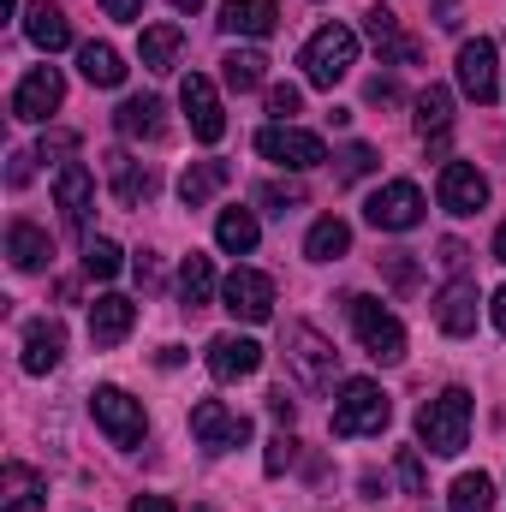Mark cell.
I'll use <instances>...</instances> for the list:
<instances>
[{
	"label": "cell",
	"mask_w": 506,
	"mask_h": 512,
	"mask_svg": "<svg viewBox=\"0 0 506 512\" xmlns=\"http://www.w3.org/2000/svg\"><path fill=\"white\" fill-rule=\"evenodd\" d=\"M435 322H441V334H453V340L477 334V280H453V286L435 298Z\"/></svg>",
	"instance_id": "obj_19"
},
{
	"label": "cell",
	"mask_w": 506,
	"mask_h": 512,
	"mask_svg": "<svg viewBox=\"0 0 506 512\" xmlns=\"http://www.w3.org/2000/svg\"><path fill=\"white\" fill-rule=\"evenodd\" d=\"M364 30H370V42H376L381 66H393V60H399V66H411V60L423 54V48H417V42H411V36L399 30V18H393V6H381V0L370 6V12H364Z\"/></svg>",
	"instance_id": "obj_18"
},
{
	"label": "cell",
	"mask_w": 506,
	"mask_h": 512,
	"mask_svg": "<svg viewBox=\"0 0 506 512\" xmlns=\"http://www.w3.org/2000/svg\"><path fill=\"white\" fill-rule=\"evenodd\" d=\"M262 370V346L245 340V334H215L209 340V376L215 382H245Z\"/></svg>",
	"instance_id": "obj_16"
},
{
	"label": "cell",
	"mask_w": 506,
	"mask_h": 512,
	"mask_svg": "<svg viewBox=\"0 0 506 512\" xmlns=\"http://www.w3.org/2000/svg\"><path fill=\"white\" fill-rule=\"evenodd\" d=\"M60 102H66V78H60L54 66H36V72H24L18 90H12V120L48 126V114H54Z\"/></svg>",
	"instance_id": "obj_10"
},
{
	"label": "cell",
	"mask_w": 506,
	"mask_h": 512,
	"mask_svg": "<svg viewBox=\"0 0 506 512\" xmlns=\"http://www.w3.org/2000/svg\"><path fill=\"white\" fill-rule=\"evenodd\" d=\"M137 286H143V292H155V286H161V262H155L149 251L137 256Z\"/></svg>",
	"instance_id": "obj_48"
},
{
	"label": "cell",
	"mask_w": 506,
	"mask_h": 512,
	"mask_svg": "<svg viewBox=\"0 0 506 512\" xmlns=\"http://www.w3.org/2000/svg\"><path fill=\"white\" fill-rule=\"evenodd\" d=\"M114 126L126 131V137H149V143H155V137L167 131V108H161L155 96H126L120 114H114Z\"/></svg>",
	"instance_id": "obj_28"
},
{
	"label": "cell",
	"mask_w": 506,
	"mask_h": 512,
	"mask_svg": "<svg viewBox=\"0 0 506 512\" xmlns=\"http://www.w3.org/2000/svg\"><path fill=\"white\" fill-rule=\"evenodd\" d=\"M227 179H233V167H227V161H191V167L179 173V203H185V209H203Z\"/></svg>",
	"instance_id": "obj_27"
},
{
	"label": "cell",
	"mask_w": 506,
	"mask_h": 512,
	"mask_svg": "<svg viewBox=\"0 0 506 512\" xmlns=\"http://www.w3.org/2000/svg\"><path fill=\"white\" fill-rule=\"evenodd\" d=\"M90 417H96V429H102L114 447H143V435H149L143 399H131L126 387H96V393H90Z\"/></svg>",
	"instance_id": "obj_6"
},
{
	"label": "cell",
	"mask_w": 506,
	"mask_h": 512,
	"mask_svg": "<svg viewBox=\"0 0 506 512\" xmlns=\"http://www.w3.org/2000/svg\"><path fill=\"white\" fill-rule=\"evenodd\" d=\"M256 203H262L268 215H292V209H304V185H298V179H274V185L256 191Z\"/></svg>",
	"instance_id": "obj_37"
},
{
	"label": "cell",
	"mask_w": 506,
	"mask_h": 512,
	"mask_svg": "<svg viewBox=\"0 0 506 512\" xmlns=\"http://www.w3.org/2000/svg\"><path fill=\"white\" fill-rule=\"evenodd\" d=\"M298 108H304V90H298V84H274V90H268V114H274L280 126H292Z\"/></svg>",
	"instance_id": "obj_41"
},
{
	"label": "cell",
	"mask_w": 506,
	"mask_h": 512,
	"mask_svg": "<svg viewBox=\"0 0 506 512\" xmlns=\"http://www.w3.org/2000/svg\"><path fill=\"white\" fill-rule=\"evenodd\" d=\"M435 24L441 30H459V0H435Z\"/></svg>",
	"instance_id": "obj_50"
},
{
	"label": "cell",
	"mask_w": 506,
	"mask_h": 512,
	"mask_svg": "<svg viewBox=\"0 0 506 512\" xmlns=\"http://www.w3.org/2000/svg\"><path fill=\"white\" fill-rule=\"evenodd\" d=\"M191 512H215V507H191Z\"/></svg>",
	"instance_id": "obj_55"
},
{
	"label": "cell",
	"mask_w": 506,
	"mask_h": 512,
	"mask_svg": "<svg viewBox=\"0 0 506 512\" xmlns=\"http://www.w3.org/2000/svg\"><path fill=\"white\" fill-rule=\"evenodd\" d=\"M48 507V483L30 471V465H6L0 471V512H42Z\"/></svg>",
	"instance_id": "obj_22"
},
{
	"label": "cell",
	"mask_w": 506,
	"mask_h": 512,
	"mask_svg": "<svg viewBox=\"0 0 506 512\" xmlns=\"http://www.w3.org/2000/svg\"><path fill=\"white\" fill-rule=\"evenodd\" d=\"M489 507H495V483L483 471H465L447 495V512H489Z\"/></svg>",
	"instance_id": "obj_35"
},
{
	"label": "cell",
	"mask_w": 506,
	"mask_h": 512,
	"mask_svg": "<svg viewBox=\"0 0 506 512\" xmlns=\"http://www.w3.org/2000/svg\"><path fill=\"white\" fill-rule=\"evenodd\" d=\"M209 298H215V262L191 251L185 268H179V304H185V310H203Z\"/></svg>",
	"instance_id": "obj_32"
},
{
	"label": "cell",
	"mask_w": 506,
	"mask_h": 512,
	"mask_svg": "<svg viewBox=\"0 0 506 512\" xmlns=\"http://www.w3.org/2000/svg\"><path fill=\"white\" fill-rule=\"evenodd\" d=\"M102 167H108V185H114V203H120V209H137V203L155 197V173H149L143 161H131L126 149H108Z\"/></svg>",
	"instance_id": "obj_17"
},
{
	"label": "cell",
	"mask_w": 506,
	"mask_h": 512,
	"mask_svg": "<svg viewBox=\"0 0 506 512\" xmlns=\"http://www.w3.org/2000/svg\"><path fill=\"white\" fill-rule=\"evenodd\" d=\"M364 221H370L376 233H411V227L423 221V191H417L411 179H387L376 197L364 203Z\"/></svg>",
	"instance_id": "obj_8"
},
{
	"label": "cell",
	"mask_w": 506,
	"mask_h": 512,
	"mask_svg": "<svg viewBox=\"0 0 506 512\" xmlns=\"http://www.w3.org/2000/svg\"><path fill=\"white\" fill-rule=\"evenodd\" d=\"M78 72H84L90 84H102V90L126 84V60H120L108 42H84V48H78Z\"/></svg>",
	"instance_id": "obj_31"
},
{
	"label": "cell",
	"mask_w": 506,
	"mask_h": 512,
	"mask_svg": "<svg viewBox=\"0 0 506 512\" xmlns=\"http://www.w3.org/2000/svg\"><path fill=\"white\" fill-rule=\"evenodd\" d=\"M495 256L506 262V221H501V233H495Z\"/></svg>",
	"instance_id": "obj_53"
},
{
	"label": "cell",
	"mask_w": 506,
	"mask_h": 512,
	"mask_svg": "<svg viewBox=\"0 0 506 512\" xmlns=\"http://www.w3.org/2000/svg\"><path fill=\"white\" fill-rule=\"evenodd\" d=\"M268 411H274L286 429H292V417H298V405H292V393H286V387H274V393H268Z\"/></svg>",
	"instance_id": "obj_47"
},
{
	"label": "cell",
	"mask_w": 506,
	"mask_h": 512,
	"mask_svg": "<svg viewBox=\"0 0 506 512\" xmlns=\"http://www.w3.org/2000/svg\"><path fill=\"white\" fill-rule=\"evenodd\" d=\"M352 66H358V36H352L346 24H322V30L304 42V78H310L316 90H334Z\"/></svg>",
	"instance_id": "obj_2"
},
{
	"label": "cell",
	"mask_w": 506,
	"mask_h": 512,
	"mask_svg": "<svg viewBox=\"0 0 506 512\" xmlns=\"http://www.w3.org/2000/svg\"><path fill=\"white\" fill-rule=\"evenodd\" d=\"M370 102H381V108H387V102H399V84H393L387 72H376V78H370Z\"/></svg>",
	"instance_id": "obj_49"
},
{
	"label": "cell",
	"mask_w": 506,
	"mask_h": 512,
	"mask_svg": "<svg viewBox=\"0 0 506 512\" xmlns=\"http://www.w3.org/2000/svg\"><path fill=\"white\" fill-rule=\"evenodd\" d=\"M179 102H185V120H191V137H197V143H221V137H227L221 96H215V84H209L203 72H191V78L179 84Z\"/></svg>",
	"instance_id": "obj_13"
},
{
	"label": "cell",
	"mask_w": 506,
	"mask_h": 512,
	"mask_svg": "<svg viewBox=\"0 0 506 512\" xmlns=\"http://www.w3.org/2000/svg\"><path fill=\"white\" fill-rule=\"evenodd\" d=\"M256 239H262V227H256L251 209H221V221H215V245L227 256H251Z\"/></svg>",
	"instance_id": "obj_29"
},
{
	"label": "cell",
	"mask_w": 506,
	"mask_h": 512,
	"mask_svg": "<svg viewBox=\"0 0 506 512\" xmlns=\"http://www.w3.org/2000/svg\"><path fill=\"white\" fill-rule=\"evenodd\" d=\"M221 78H227V90H262V78H268V60L256 54V48H233L227 60H221Z\"/></svg>",
	"instance_id": "obj_34"
},
{
	"label": "cell",
	"mask_w": 506,
	"mask_h": 512,
	"mask_svg": "<svg viewBox=\"0 0 506 512\" xmlns=\"http://www.w3.org/2000/svg\"><path fill=\"white\" fill-rule=\"evenodd\" d=\"M435 197H441L447 215H477V209L489 203V179H483L471 161H447L441 179H435Z\"/></svg>",
	"instance_id": "obj_14"
},
{
	"label": "cell",
	"mask_w": 506,
	"mask_h": 512,
	"mask_svg": "<svg viewBox=\"0 0 506 512\" xmlns=\"http://www.w3.org/2000/svg\"><path fill=\"white\" fill-rule=\"evenodd\" d=\"M6 256H12V268L36 274V268H48V256H54V239H48L36 221H12V227H6Z\"/></svg>",
	"instance_id": "obj_25"
},
{
	"label": "cell",
	"mask_w": 506,
	"mask_h": 512,
	"mask_svg": "<svg viewBox=\"0 0 506 512\" xmlns=\"http://www.w3.org/2000/svg\"><path fill=\"white\" fill-rule=\"evenodd\" d=\"M489 316H495V328H501V340H506V286L495 292V304H489Z\"/></svg>",
	"instance_id": "obj_52"
},
{
	"label": "cell",
	"mask_w": 506,
	"mask_h": 512,
	"mask_svg": "<svg viewBox=\"0 0 506 512\" xmlns=\"http://www.w3.org/2000/svg\"><path fill=\"white\" fill-rule=\"evenodd\" d=\"M417 441H423L429 453H441V459L465 453V441H471V393H465V387H441V393L417 411Z\"/></svg>",
	"instance_id": "obj_1"
},
{
	"label": "cell",
	"mask_w": 506,
	"mask_h": 512,
	"mask_svg": "<svg viewBox=\"0 0 506 512\" xmlns=\"http://www.w3.org/2000/svg\"><path fill=\"white\" fill-rule=\"evenodd\" d=\"M102 12L120 18V24H137V18H143V0H102Z\"/></svg>",
	"instance_id": "obj_46"
},
{
	"label": "cell",
	"mask_w": 506,
	"mask_h": 512,
	"mask_svg": "<svg viewBox=\"0 0 506 512\" xmlns=\"http://www.w3.org/2000/svg\"><path fill=\"white\" fill-rule=\"evenodd\" d=\"M256 155L274 161V167H292V173H310L328 161V143L316 131H298V126H262L256 131Z\"/></svg>",
	"instance_id": "obj_7"
},
{
	"label": "cell",
	"mask_w": 506,
	"mask_h": 512,
	"mask_svg": "<svg viewBox=\"0 0 506 512\" xmlns=\"http://www.w3.org/2000/svg\"><path fill=\"white\" fill-rule=\"evenodd\" d=\"M381 274H387L393 292H417V256L411 251H387L381 256Z\"/></svg>",
	"instance_id": "obj_40"
},
{
	"label": "cell",
	"mask_w": 506,
	"mask_h": 512,
	"mask_svg": "<svg viewBox=\"0 0 506 512\" xmlns=\"http://www.w3.org/2000/svg\"><path fill=\"white\" fill-rule=\"evenodd\" d=\"M179 54H185V30H179V24H143V36H137V60H143L149 72H173Z\"/></svg>",
	"instance_id": "obj_24"
},
{
	"label": "cell",
	"mask_w": 506,
	"mask_h": 512,
	"mask_svg": "<svg viewBox=\"0 0 506 512\" xmlns=\"http://www.w3.org/2000/svg\"><path fill=\"white\" fill-rule=\"evenodd\" d=\"M173 6H179V12H197V6H203V0H173Z\"/></svg>",
	"instance_id": "obj_54"
},
{
	"label": "cell",
	"mask_w": 506,
	"mask_h": 512,
	"mask_svg": "<svg viewBox=\"0 0 506 512\" xmlns=\"http://www.w3.org/2000/svg\"><path fill=\"white\" fill-rule=\"evenodd\" d=\"M435 262H441L453 280H465V262H471V251H465L459 239H441V256H435Z\"/></svg>",
	"instance_id": "obj_45"
},
{
	"label": "cell",
	"mask_w": 506,
	"mask_h": 512,
	"mask_svg": "<svg viewBox=\"0 0 506 512\" xmlns=\"http://www.w3.org/2000/svg\"><path fill=\"white\" fill-rule=\"evenodd\" d=\"M131 512H173V501H167V495H137Z\"/></svg>",
	"instance_id": "obj_51"
},
{
	"label": "cell",
	"mask_w": 506,
	"mask_h": 512,
	"mask_svg": "<svg viewBox=\"0 0 506 512\" xmlns=\"http://www.w3.org/2000/svg\"><path fill=\"white\" fill-rule=\"evenodd\" d=\"M346 310H352V328H358V340L376 364H405V328H399L393 310H381V298L358 292V298H346Z\"/></svg>",
	"instance_id": "obj_5"
},
{
	"label": "cell",
	"mask_w": 506,
	"mask_h": 512,
	"mask_svg": "<svg viewBox=\"0 0 506 512\" xmlns=\"http://www.w3.org/2000/svg\"><path fill=\"white\" fill-rule=\"evenodd\" d=\"M221 30L227 36H274L280 30V6L274 0H227L221 6Z\"/></svg>",
	"instance_id": "obj_23"
},
{
	"label": "cell",
	"mask_w": 506,
	"mask_h": 512,
	"mask_svg": "<svg viewBox=\"0 0 506 512\" xmlns=\"http://www.w3.org/2000/svg\"><path fill=\"white\" fill-rule=\"evenodd\" d=\"M393 477L405 483V495H429V471H423V453H417V447H399Z\"/></svg>",
	"instance_id": "obj_39"
},
{
	"label": "cell",
	"mask_w": 506,
	"mask_h": 512,
	"mask_svg": "<svg viewBox=\"0 0 506 512\" xmlns=\"http://www.w3.org/2000/svg\"><path fill=\"white\" fill-rule=\"evenodd\" d=\"M24 36H30L42 54L72 48V24H66V12H60V6H48V0H36V6L24 12Z\"/></svg>",
	"instance_id": "obj_26"
},
{
	"label": "cell",
	"mask_w": 506,
	"mask_h": 512,
	"mask_svg": "<svg viewBox=\"0 0 506 512\" xmlns=\"http://www.w3.org/2000/svg\"><path fill=\"white\" fill-rule=\"evenodd\" d=\"M120 262H126V251H120L114 239H84V274H90V280H114Z\"/></svg>",
	"instance_id": "obj_36"
},
{
	"label": "cell",
	"mask_w": 506,
	"mask_h": 512,
	"mask_svg": "<svg viewBox=\"0 0 506 512\" xmlns=\"http://www.w3.org/2000/svg\"><path fill=\"white\" fill-rule=\"evenodd\" d=\"M30 161H36V149H12V161H6V185H12V191L30 185V173H36Z\"/></svg>",
	"instance_id": "obj_44"
},
{
	"label": "cell",
	"mask_w": 506,
	"mask_h": 512,
	"mask_svg": "<svg viewBox=\"0 0 506 512\" xmlns=\"http://www.w3.org/2000/svg\"><path fill=\"white\" fill-rule=\"evenodd\" d=\"M459 90H465L471 102H483V108L501 96V78H495V42H489V36H477V42L459 48Z\"/></svg>",
	"instance_id": "obj_15"
},
{
	"label": "cell",
	"mask_w": 506,
	"mask_h": 512,
	"mask_svg": "<svg viewBox=\"0 0 506 512\" xmlns=\"http://www.w3.org/2000/svg\"><path fill=\"white\" fill-rule=\"evenodd\" d=\"M60 358H66V328H60L54 316L30 322V328H24V370H30V376H48Z\"/></svg>",
	"instance_id": "obj_21"
},
{
	"label": "cell",
	"mask_w": 506,
	"mask_h": 512,
	"mask_svg": "<svg viewBox=\"0 0 506 512\" xmlns=\"http://www.w3.org/2000/svg\"><path fill=\"white\" fill-rule=\"evenodd\" d=\"M131 322H137V304H131V298H120V292H102V298L90 304V340H96L102 352L126 340Z\"/></svg>",
	"instance_id": "obj_20"
},
{
	"label": "cell",
	"mask_w": 506,
	"mask_h": 512,
	"mask_svg": "<svg viewBox=\"0 0 506 512\" xmlns=\"http://www.w3.org/2000/svg\"><path fill=\"white\" fill-rule=\"evenodd\" d=\"M352 251V227L340 221V215H322L316 227H310V239H304V256L310 262H334V256Z\"/></svg>",
	"instance_id": "obj_33"
},
{
	"label": "cell",
	"mask_w": 506,
	"mask_h": 512,
	"mask_svg": "<svg viewBox=\"0 0 506 512\" xmlns=\"http://www.w3.org/2000/svg\"><path fill=\"white\" fill-rule=\"evenodd\" d=\"M417 131H423V143H435V137L453 131V90L447 84H429L417 96Z\"/></svg>",
	"instance_id": "obj_30"
},
{
	"label": "cell",
	"mask_w": 506,
	"mask_h": 512,
	"mask_svg": "<svg viewBox=\"0 0 506 512\" xmlns=\"http://www.w3.org/2000/svg\"><path fill=\"white\" fill-rule=\"evenodd\" d=\"M54 203H60V215H66V227L90 239V209H96V179H90V167H84V161H66V167L54 173Z\"/></svg>",
	"instance_id": "obj_12"
},
{
	"label": "cell",
	"mask_w": 506,
	"mask_h": 512,
	"mask_svg": "<svg viewBox=\"0 0 506 512\" xmlns=\"http://www.w3.org/2000/svg\"><path fill=\"white\" fill-rule=\"evenodd\" d=\"M381 161H376V149L370 143H346L340 149V185H358V179H370Z\"/></svg>",
	"instance_id": "obj_38"
},
{
	"label": "cell",
	"mask_w": 506,
	"mask_h": 512,
	"mask_svg": "<svg viewBox=\"0 0 506 512\" xmlns=\"http://www.w3.org/2000/svg\"><path fill=\"white\" fill-rule=\"evenodd\" d=\"M191 435H197V447L227 453V447H245V441H251V417L227 411L221 399H197V405H191Z\"/></svg>",
	"instance_id": "obj_9"
},
{
	"label": "cell",
	"mask_w": 506,
	"mask_h": 512,
	"mask_svg": "<svg viewBox=\"0 0 506 512\" xmlns=\"http://www.w3.org/2000/svg\"><path fill=\"white\" fill-rule=\"evenodd\" d=\"M292 459H298V441L280 429V435L268 441V453H262V471H268V477H280V471H292Z\"/></svg>",
	"instance_id": "obj_42"
},
{
	"label": "cell",
	"mask_w": 506,
	"mask_h": 512,
	"mask_svg": "<svg viewBox=\"0 0 506 512\" xmlns=\"http://www.w3.org/2000/svg\"><path fill=\"white\" fill-rule=\"evenodd\" d=\"M78 149V131H42V143H36V161H60L66 167V155Z\"/></svg>",
	"instance_id": "obj_43"
},
{
	"label": "cell",
	"mask_w": 506,
	"mask_h": 512,
	"mask_svg": "<svg viewBox=\"0 0 506 512\" xmlns=\"http://www.w3.org/2000/svg\"><path fill=\"white\" fill-rule=\"evenodd\" d=\"M221 304L239 316V322H268L274 316V280L268 274H256V268H233L227 280H221Z\"/></svg>",
	"instance_id": "obj_11"
},
{
	"label": "cell",
	"mask_w": 506,
	"mask_h": 512,
	"mask_svg": "<svg viewBox=\"0 0 506 512\" xmlns=\"http://www.w3.org/2000/svg\"><path fill=\"white\" fill-rule=\"evenodd\" d=\"M286 364H292V376L310 387V393L334 387V376H340V352H334V340H322L310 322H292V328H286Z\"/></svg>",
	"instance_id": "obj_4"
},
{
	"label": "cell",
	"mask_w": 506,
	"mask_h": 512,
	"mask_svg": "<svg viewBox=\"0 0 506 512\" xmlns=\"http://www.w3.org/2000/svg\"><path fill=\"white\" fill-rule=\"evenodd\" d=\"M387 417H393V399H387L376 382H364V376L346 382L340 399H334V435H340V441H352V435H381Z\"/></svg>",
	"instance_id": "obj_3"
}]
</instances>
